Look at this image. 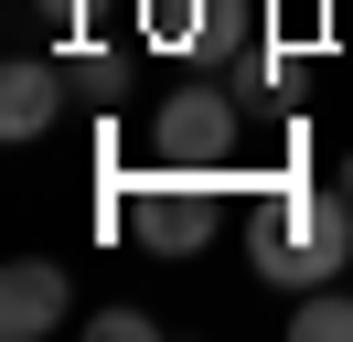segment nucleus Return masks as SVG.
I'll return each instance as SVG.
<instances>
[{"instance_id": "8", "label": "nucleus", "mask_w": 353, "mask_h": 342, "mask_svg": "<svg viewBox=\"0 0 353 342\" xmlns=\"http://www.w3.org/2000/svg\"><path fill=\"white\" fill-rule=\"evenodd\" d=\"M54 64H65V86H75V97H118V54H108V43H65Z\"/></svg>"}, {"instance_id": "4", "label": "nucleus", "mask_w": 353, "mask_h": 342, "mask_svg": "<svg viewBox=\"0 0 353 342\" xmlns=\"http://www.w3.org/2000/svg\"><path fill=\"white\" fill-rule=\"evenodd\" d=\"M75 321V268H54V256H11L0 268V332L11 342H43Z\"/></svg>"}, {"instance_id": "3", "label": "nucleus", "mask_w": 353, "mask_h": 342, "mask_svg": "<svg viewBox=\"0 0 353 342\" xmlns=\"http://www.w3.org/2000/svg\"><path fill=\"white\" fill-rule=\"evenodd\" d=\"M246 150V97L236 86H182V97L150 107V161L172 171H236Z\"/></svg>"}, {"instance_id": "10", "label": "nucleus", "mask_w": 353, "mask_h": 342, "mask_svg": "<svg viewBox=\"0 0 353 342\" xmlns=\"http://www.w3.org/2000/svg\"><path fill=\"white\" fill-rule=\"evenodd\" d=\"M32 11H54V21H65V32H75V21L97 11V0H32Z\"/></svg>"}, {"instance_id": "5", "label": "nucleus", "mask_w": 353, "mask_h": 342, "mask_svg": "<svg viewBox=\"0 0 353 342\" xmlns=\"http://www.w3.org/2000/svg\"><path fill=\"white\" fill-rule=\"evenodd\" d=\"M65 64H43V54H22L11 75H0V139H43L54 118H65Z\"/></svg>"}, {"instance_id": "2", "label": "nucleus", "mask_w": 353, "mask_h": 342, "mask_svg": "<svg viewBox=\"0 0 353 342\" xmlns=\"http://www.w3.org/2000/svg\"><path fill=\"white\" fill-rule=\"evenodd\" d=\"M225 182H236V171H172V161H150L129 192H118L108 225L129 235V246H150V256H203L225 235Z\"/></svg>"}, {"instance_id": "9", "label": "nucleus", "mask_w": 353, "mask_h": 342, "mask_svg": "<svg viewBox=\"0 0 353 342\" xmlns=\"http://www.w3.org/2000/svg\"><path fill=\"white\" fill-rule=\"evenodd\" d=\"M86 332H97V342H139V332H150V310H97Z\"/></svg>"}, {"instance_id": "6", "label": "nucleus", "mask_w": 353, "mask_h": 342, "mask_svg": "<svg viewBox=\"0 0 353 342\" xmlns=\"http://www.w3.org/2000/svg\"><path fill=\"white\" fill-rule=\"evenodd\" d=\"M129 21H139V43H161V54H193L203 21H214V0H129Z\"/></svg>"}, {"instance_id": "11", "label": "nucleus", "mask_w": 353, "mask_h": 342, "mask_svg": "<svg viewBox=\"0 0 353 342\" xmlns=\"http://www.w3.org/2000/svg\"><path fill=\"white\" fill-rule=\"evenodd\" d=\"M332 182H343V192H353V150H343V171H332Z\"/></svg>"}, {"instance_id": "1", "label": "nucleus", "mask_w": 353, "mask_h": 342, "mask_svg": "<svg viewBox=\"0 0 353 342\" xmlns=\"http://www.w3.org/2000/svg\"><path fill=\"white\" fill-rule=\"evenodd\" d=\"M246 268L289 299L353 268V192L343 182H257L246 192Z\"/></svg>"}, {"instance_id": "7", "label": "nucleus", "mask_w": 353, "mask_h": 342, "mask_svg": "<svg viewBox=\"0 0 353 342\" xmlns=\"http://www.w3.org/2000/svg\"><path fill=\"white\" fill-rule=\"evenodd\" d=\"M289 332H300V342H353V289H332V278L300 289V299H289Z\"/></svg>"}]
</instances>
